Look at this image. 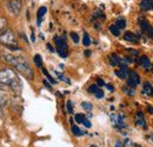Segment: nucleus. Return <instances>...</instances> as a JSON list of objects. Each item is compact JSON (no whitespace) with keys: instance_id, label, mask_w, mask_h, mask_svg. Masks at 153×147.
Listing matches in <instances>:
<instances>
[{"instance_id":"obj_1","label":"nucleus","mask_w":153,"mask_h":147,"mask_svg":"<svg viewBox=\"0 0 153 147\" xmlns=\"http://www.w3.org/2000/svg\"><path fill=\"white\" fill-rule=\"evenodd\" d=\"M1 58H3V60H5L7 64L14 66L17 68V71L20 72L26 79L32 80L34 78V73H33L32 67H31V65L28 64V61L26 60L25 58L12 54L9 52H3Z\"/></svg>"},{"instance_id":"obj_2","label":"nucleus","mask_w":153,"mask_h":147,"mask_svg":"<svg viewBox=\"0 0 153 147\" xmlns=\"http://www.w3.org/2000/svg\"><path fill=\"white\" fill-rule=\"evenodd\" d=\"M0 84L11 87L14 91H18V90L20 91V88H21V84L19 81L15 72L7 67L0 70Z\"/></svg>"},{"instance_id":"obj_3","label":"nucleus","mask_w":153,"mask_h":147,"mask_svg":"<svg viewBox=\"0 0 153 147\" xmlns=\"http://www.w3.org/2000/svg\"><path fill=\"white\" fill-rule=\"evenodd\" d=\"M0 43L13 51H20V48L18 47L17 37H15L14 32L11 31V29H6L5 32L0 34Z\"/></svg>"},{"instance_id":"obj_4","label":"nucleus","mask_w":153,"mask_h":147,"mask_svg":"<svg viewBox=\"0 0 153 147\" xmlns=\"http://www.w3.org/2000/svg\"><path fill=\"white\" fill-rule=\"evenodd\" d=\"M54 43L57 45V52L59 53V55L61 58H66L67 57V44L65 41V38H59L58 35L54 37Z\"/></svg>"},{"instance_id":"obj_5","label":"nucleus","mask_w":153,"mask_h":147,"mask_svg":"<svg viewBox=\"0 0 153 147\" xmlns=\"http://www.w3.org/2000/svg\"><path fill=\"white\" fill-rule=\"evenodd\" d=\"M6 7L11 15H18L21 11V3L19 0H9Z\"/></svg>"},{"instance_id":"obj_6","label":"nucleus","mask_w":153,"mask_h":147,"mask_svg":"<svg viewBox=\"0 0 153 147\" xmlns=\"http://www.w3.org/2000/svg\"><path fill=\"white\" fill-rule=\"evenodd\" d=\"M8 102H9V95H8V93L6 91L0 90V107L8 105Z\"/></svg>"},{"instance_id":"obj_7","label":"nucleus","mask_w":153,"mask_h":147,"mask_svg":"<svg viewBox=\"0 0 153 147\" xmlns=\"http://www.w3.org/2000/svg\"><path fill=\"white\" fill-rule=\"evenodd\" d=\"M140 7H141L142 11L153 9V0H142V3L140 4Z\"/></svg>"},{"instance_id":"obj_8","label":"nucleus","mask_w":153,"mask_h":147,"mask_svg":"<svg viewBox=\"0 0 153 147\" xmlns=\"http://www.w3.org/2000/svg\"><path fill=\"white\" fill-rule=\"evenodd\" d=\"M124 39H125L126 41H131V43H138V37L132 33V32H126L124 34Z\"/></svg>"},{"instance_id":"obj_9","label":"nucleus","mask_w":153,"mask_h":147,"mask_svg":"<svg viewBox=\"0 0 153 147\" xmlns=\"http://www.w3.org/2000/svg\"><path fill=\"white\" fill-rule=\"evenodd\" d=\"M117 76L120 78V79H126L127 78V66H121L120 70H118L116 72Z\"/></svg>"},{"instance_id":"obj_10","label":"nucleus","mask_w":153,"mask_h":147,"mask_svg":"<svg viewBox=\"0 0 153 147\" xmlns=\"http://www.w3.org/2000/svg\"><path fill=\"white\" fill-rule=\"evenodd\" d=\"M138 63H139V65L141 67H144V68H150L151 67V61H150V59L147 57H140Z\"/></svg>"},{"instance_id":"obj_11","label":"nucleus","mask_w":153,"mask_h":147,"mask_svg":"<svg viewBox=\"0 0 153 147\" xmlns=\"http://www.w3.org/2000/svg\"><path fill=\"white\" fill-rule=\"evenodd\" d=\"M47 12V8L45 7V6H43V7H40L39 9H38V13H37V19H38V26H40V24H41V19H43V17L45 15V13Z\"/></svg>"},{"instance_id":"obj_12","label":"nucleus","mask_w":153,"mask_h":147,"mask_svg":"<svg viewBox=\"0 0 153 147\" xmlns=\"http://www.w3.org/2000/svg\"><path fill=\"white\" fill-rule=\"evenodd\" d=\"M128 79H131L136 85H139L140 84V78H139V75H138V73L136 71H131L128 73Z\"/></svg>"},{"instance_id":"obj_13","label":"nucleus","mask_w":153,"mask_h":147,"mask_svg":"<svg viewBox=\"0 0 153 147\" xmlns=\"http://www.w3.org/2000/svg\"><path fill=\"white\" fill-rule=\"evenodd\" d=\"M137 124H138L139 126H141V127H145V126H146L145 118H144V115H142L141 112H138V113H137Z\"/></svg>"},{"instance_id":"obj_14","label":"nucleus","mask_w":153,"mask_h":147,"mask_svg":"<svg viewBox=\"0 0 153 147\" xmlns=\"http://www.w3.org/2000/svg\"><path fill=\"white\" fill-rule=\"evenodd\" d=\"M119 57L117 55V54H112L111 57H110V65L111 66H117L118 64H119Z\"/></svg>"},{"instance_id":"obj_15","label":"nucleus","mask_w":153,"mask_h":147,"mask_svg":"<svg viewBox=\"0 0 153 147\" xmlns=\"http://www.w3.org/2000/svg\"><path fill=\"white\" fill-rule=\"evenodd\" d=\"M139 25H140V27H141L142 31L148 32V29H150V25H148V23H147L146 20H144V19H139Z\"/></svg>"},{"instance_id":"obj_16","label":"nucleus","mask_w":153,"mask_h":147,"mask_svg":"<svg viewBox=\"0 0 153 147\" xmlns=\"http://www.w3.org/2000/svg\"><path fill=\"white\" fill-rule=\"evenodd\" d=\"M33 60H34V64L37 65V67L43 68V59H41V57H40L39 54H35Z\"/></svg>"},{"instance_id":"obj_17","label":"nucleus","mask_w":153,"mask_h":147,"mask_svg":"<svg viewBox=\"0 0 153 147\" xmlns=\"http://www.w3.org/2000/svg\"><path fill=\"white\" fill-rule=\"evenodd\" d=\"M110 32H111L113 35H116V37H119V35H120V29H119L116 25H111V26H110Z\"/></svg>"},{"instance_id":"obj_18","label":"nucleus","mask_w":153,"mask_h":147,"mask_svg":"<svg viewBox=\"0 0 153 147\" xmlns=\"http://www.w3.org/2000/svg\"><path fill=\"white\" fill-rule=\"evenodd\" d=\"M144 93L150 94V95H153V88H152V86H151L150 82H145V86H144Z\"/></svg>"},{"instance_id":"obj_19","label":"nucleus","mask_w":153,"mask_h":147,"mask_svg":"<svg viewBox=\"0 0 153 147\" xmlns=\"http://www.w3.org/2000/svg\"><path fill=\"white\" fill-rule=\"evenodd\" d=\"M72 133H73L74 135H76V136H80V135L84 134V132L79 128V127H78V126H74V125H72Z\"/></svg>"},{"instance_id":"obj_20","label":"nucleus","mask_w":153,"mask_h":147,"mask_svg":"<svg viewBox=\"0 0 153 147\" xmlns=\"http://www.w3.org/2000/svg\"><path fill=\"white\" fill-rule=\"evenodd\" d=\"M7 27V20L4 17H0V31H6Z\"/></svg>"},{"instance_id":"obj_21","label":"nucleus","mask_w":153,"mask_h":147,"mask_svg":"<svg viewBox=\"0 0 153 147\" xmlns=\"http://www.w3.org/2000/svg\"><path fill=\"white\" fill-rule=\"evenodd\" d=\"M116 26L120 29H124V28H125L126 27V21H125V19H118V20H117V23H116Z\"/></svg>"},{"instance_id":"obj_22","label":"nucleus","mask_w":153,"mask_h":147,"mask_svg":"<svg viewBox=\"0 0 153 147\" xmlns=\"http://www.w3.org/2000/svg\"><path fill=\"white\" fill-rule=\"evenodd\" d=\"M82 44H84V46H86V47L91 45V39H90V37H88V34H87V33H85V34H84Z\"/></svg>"},{"instance_id":"obj_23","label":"nucleus","mask_w":153,"mask_h":147,"mask_svg":"<svg viewBox=\"0 0 153 147\" xmlns=\"http://www.w3.org/2000/svg\"><path fill=\"white\" fill-rule=\"evenodd\" d=\"M43 72H44V74L46 75V78H47V79H49V81H50L51 84H53V85H54V84H57V81H55V80L53 79V78L50 75V73L47 72V70H46V68H43Z\"/></svg>"},{"instance_id":"obj_24","label":"nucleus","mask_w":153,"mask_h":147,"mask_svg":"<svg viewBox=\"0 0 153 147\" xmlns=\"http://www.w3.org/2000/svg\"><path fill=\"white\" fill-rule=\"evenodd\" d=\"M86 119V116L84 115V114H80V113H78V114H75V121L76 122H79V124H82V121Z\"/></svg>"},{"instance_id":"obj_25","label":"nucleus","mask_w":153,"mask_h":147,"mask_svg":"<svg viewBox=\"0 0 153 147\" xmlns=\"http://www.w3.org/2000/svg\"><path fill=\"white\" fill-rule=\"evenodd\" d=\"M81 106H82V108H85L86 111H91V110L93 108L92 104H90V102H86V101H84V102L81 104Z\"/></svg>"},{"instance_id":"obj_26","label":"nucleus","mask_w":153,"mask_h":147,"mask_svg":"<svg viewBox=\"0 0 153 147\" xmlns=\"http://www.w3.org/2000/svg\"><path fill=\"white\" fill-rule=\"evenodd\" d=\"M71 39L73 40V43H75V44L79 43V37H78V34H76L75 32H72L71 33Z\"/></svg>"},{"instance_id":"obj_27","label":"nucleus","mask_w":153,"mask_h":147,"mask_svg":"<svg viewBox=\"0 0 153 147\" xmlns=\"http://www.w3.org/2000/svg\"><path fill=\"white\" fill-rule=\"evenodd\" d=\"M98 90H99V88H98L97 85H92V86L88 87V92L90 93H93V94H95V92H97Z\"/></svg>"},{"instance_id":"obj_28","label":"nucleus","mask_w":153,"mask_h":147,"mask_svg":"<svg viewBox=\"0 0 153 147\" xmlns=\"http://www.w3.org/2000/svg\"><path fill=\"white\" fill-rule=\"evenodd\" d=\"M66 106H67V112L72 113V112H73V106H72V101H71V100H69V101H67V104H66Z\"/></svg>"},{"instance_id":"obj_29","label":"nucleus","mask_w":153,"mask_h":147,"mask_svg":"<svg viewBox=\"0 0 153 147\" xmlns=\"http://www.w3.org/2000/svg\"><path fill=\"white\" fill-rule=\"evenodd\" d=\"M95 96H97L98 99H101V98L104 96V92H102L101 90H98L97 92H95Z\"/></svg>"},{"instance_id":"obj_30","label":"nucleus","mask_w":153,"mask_h":147,"mask_svg":"<svg viewBox=\"0 0 153 147\" xmlns=\"http://www.w3.org/2000/svg\"><path fill=\"white\" fill-rule=\"evenodd\" d=\"M82 124H84L85 127H87V128H90V127H91V122H90L87 119H85V120L82 121Z\"/></svg>"},{"instance_id":"obj_31","label":"nucleus","mask_w":153,"mask_h":147,"mask_svg":"<svg viewBox=\"0 0 153 147\" xmlns=\"http://www.w3.org/2000/svg\"><path fill=\"white\" fill-rule=\"evenodd\" d=\"M97 85H99V86H104L105 82H104L102 79H97Z\"/></svg>"},{"instance_id":"obj_32","label":"nucleus","mask_w":153,"mask_h":147,"mask_svg":"<svg viewBox=\"0 0 153 147\" xmlns=\"http://www.w3.org/2000/svg\"><path fill=\"white\" fill-rule=\"evenodd\" d=\"M127 51H128V52H131V53H133L132 55H138V51H136V50H131V48H128Z\"/></svg>"},{"instance_id":"obj_33","label":"nucleus","mask_w":153,"mask_h":147,"mask_svg":"<svg viewBox=\"0 0 153 147\" xmlns=\"http://www.w3.org/2000/svg\"><path fill=\"white\" fill-rule=\"evenodd\" d=\"M43 82H44V85H45V86H46L47 88H52V87H51V85L49 84V81H47V80H44Z\"/></svg>"},{"instance_id":"obj_34","label":"nucleus","mask_w":153,"mask_h":147,"mask_svg":"<svg viewBox=\"0 0 153 147\" xmlns=\"http://www.w3.org/2000/svg\"><path fill=\"white\" fill-rule=\"evenodd\" d=\"M148 34H150V37L153 39V28H152V27H150V29H148Z\"/></svg>"},{"instance_id":"obj_35","label":"nucleus","mask_w":153,"mask_h":147,"mask_svg":"<svg viewBox=\"0 0 153 147\" xmlns=\"http://www.w3.org/2000/svg\"><path fill=\"white\" fill-rule=\"evenodd\" d=\"M47 48H49V50H50L51 52H54V48L51 46V44H47Z\"/></svg>"},{"instance_id":"obj_36","label":"nucleus","mask_w":153,"mask_h":147,"mask_svg":"<svg viewBox=\"0 0 153 147\" xmlns=\"http://www.w3.org/2000/svg\"><path fill=\"white\" fill-rule=\"evenodd\" d=\"M147 110H148V112H150L151 114H153V107H152V106H148Z\"/></svg>"},{"instance_id":"obj_37","label":"nucleus","mask_w":153,"mask_h":147,"mask_svg":"<svg viewBox=\"0 0 153 147\" xmlns=\"http://www.w3.org/2000/svg\"><path fill=\"white\" fill-rule=\"evenodd\" d=\"M85 55H86V57H90V55H91V52H90V51H86V52H85Z\"/></svg>"},{"instance_id":"obj_38","label":"nucleus","mask_w":153,"mask_h":147,"mask_svg":"<svg viewBox=\"0 0 153 147\" xmlns=\"http://www.w3.org/2000/svg\"><path fill=\"white\" fill-rule=\"evenodd\" d=\"M107 88H108V90H111V91H113V90H114L113 86H111V85H107Z\"/></svg>"},{"instance_id":"obj_39","label":"nucleus","mask_w":153,"mask_h":147,"mask_svg":"<svg viewBox=\"0 0 153 147\" xmlns=\"http://www.w3.org/2000/svg\"><path fill=\"white\" fill-rule=\"evenodd\" d=\"M31 40H32V41H34V40H35V38H34V33H32V35H31Z\"/></svg>"},{"instance_id":"obj_40","label":"nucleus","mask_w":153,"mask_h":147,"mask_svg":"<svg viewBox=\"0 0 153 147\" xmlns=\"http://www.w3.org/2000/svg\"><path fill=\"white\" fill-rule=\"evenodd\" d=\"M91 147H97V146H93V145H92V146H91Z\"/></svg>"},{"instance_id":"obj_41","label":"nucleus","mask_w":153,"mask_h":147,"mask_svg":"<svg viewBox=\"0 0 153 147\" xmlns=\"http://www.w3.org/2000/svg\"><path fill=\"white\" fill-rule=\"evenodd\" d=\"M137 147H140V146H137Z\"/></svg>"}]
</instances>
